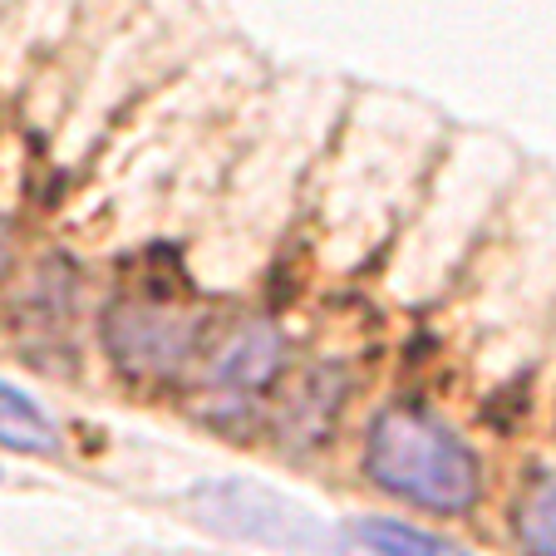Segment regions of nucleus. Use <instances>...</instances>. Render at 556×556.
<instances>
[{
  "label": "nucleus",
  "mask_w": 556,
  "mask_h": 556,
  "mask_svg": "<svg viewBox=\"0 0 556 556\" xmlns=\"http://www.w3.org/2000/svg\"><path fill=\"white\" fill-rule=\"evenodd\" d=\"M104 340L128 375H173L192 350V326L157 305H118L109 311Z\"/></svg>",
  "instance_id": "3"
},
{
  "label": "nucleus",
  "mask_w": 556,
  "mask_h": 556,
  "mask_svg": "<svg viewBox=\"0 0 556 556\" xmlns=\"http://www.w3.org/2000/svg\"><path fill=\"white\" fill-rule=\"evenodd\" d=\"M0 448H15V453H54L60 448V433H54L50 414L21 394L15 384L0 379Z\"/></svg>",
  "instance_id": "5"
},
{
  "label": "nucleus",
  "mask_w": 556,
  "mask_h": 556,
  "mask_svg": "<svg viewBox=\"0 0 556 556\" xmlns=\"http://www.w3.org/2000/svg\"><path fill=\"white\" fill-rule=\"evenodd\" d=\"M359 542L375 556H468L463 546L443 542V536L424 532L414 522H400V517H365L359 522Z\"/></svg>",
  "instance_id": "6"
},
{
  "label": "nucleus",
  "mask_w": 556,
  "mask_h": 556,
  "mask_svg": "<svg viewBox=\"0 0 556 556\" xmlns=\"http://www.w3.org/2000/svg\"><path fill=\"white\" fill-rule=\"evenodd\" d=\"M276 369H281V336L266 320H252V326H242L217 350V359L207 369V384L217 394H227V400H247L262 384H271Z\"/></svg>",
  "instance_id": "4"
},
{
  "label": "nucleus",
  "mask_w": 556,
  "mask_h": 556,
  "mask_svg": "<svg viewBox=\"0 0 556 556\" xmlns=\"http://www.w3.org/2000/svg\"><path fill=\"white\" fill-rule=\"evenodd\" d=\"M365 468L384 493L409 497L433 513H463L478 503V488H483L478 453L448 424L414 409L379 414L365 443Z\"/></svg>",
  "instance_id": "1"
},
{
  "label": "nucleus",
  "mask_w": 556,
  "mask_h": 556,
  "mask_svg": "<svg viewBox=\"0 0 556 556\" xmlns=\"http://www.w3.org/2000/svg\"><path fill=\"white\" fill-rule=\"evenodd\" d=\"M517 536L532 556H556V472L536 478L517 503Z\"/></svg>",
  "instance_id": "7"
},
{
  "label": "nucleus",
  "mask_w": 556,
  "mask_h": 556,
  "mask_svg": "<svg viewBox=\"0 0 556 556\" xmlns=\"http://www.w3.org/2000/svg\"><path fill=\"white\" fill-rule=\"evenodd\" d=\"M202 522L217 527L227 536H252V542L271 546H301V552H336V536L315 522L311 513H301L295 503L276 497L271 488L256 483H212L192 493Z\"/></svg>",
  "instance_id": "2"
},
{
  "label": "nucleus",
  "mask_w": 556,
  "mask_h": 556,
  "mask_svg": "<svg viewBox=\"0 0 556 556\" xmlns=\"http://www.w3.org/2000/svg\"><path fill=\"white\" fill-rule=\"evenodd\" d=\"M0 262H5V227H0Z\"/></svg>",
  "instance_id": "8"
}]
</instances>
